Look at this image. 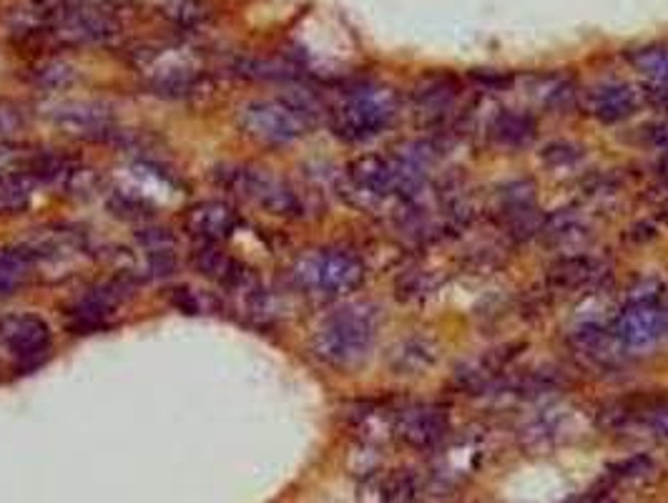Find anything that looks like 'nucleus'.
<instances>
[{
	"label": "nucleus",
	"mask_w": 668,
	"mask_h": 503,
	"mask_svg": "<svg viewBox=\"0 0 668 503\" xmlns=\"http://www.w3.org/2000/svg\"><path fill=\"white\" fill-rule=\"evenodd\" d=\"M650 468H654V461H650L648 456H631L623 458V461L611 466V473L619 476V479H641V476H646Z\"/></svg>",
	"instance_id": "bb28decb"
},
{
	"label": "nucleus",
	"mask_w": 668,
	"mask_h": 503,
	"mask_svg": "<svg viewBox=\"0 0 668 503\" xmlns=\"http://www.w3.org/2000/svg\"><path fill=\"white\" fill-rule=\"evenodd\" d=\"M50 33L68 46H106L118 38L121 25L99 5H71L56 15Z\"/></svg>",
	"instance_id": "423d86ee"
},
{
	"label": "nucleus",
	"mask_w": 668,
	"mask_h": 503,
	"mask_svg": "<svg viewBox=\"0 0 668 503\" xmlns=\"http://www.w3.org/2000/svg\"><path fill=\"white\" fill-rule=\"evenodd\" d=\"M219 185L229 192L249 199L251 204L262 206L264 212L284 220H297L305 216V199L282 177L269 175L267 169L257 167H231L219 171Z\"/></svg>",
	"instance_id": "39448f33"
},
{
	"label": "nucleus",
	"mask_w": 668,
	"mask_h": 503,
	"mask_svg": "<svg viewBox=\"0 0 668 503\" xmlns=\"http://www.w3.org/2000/svg\"><path fill=\"white\" fill-rule=\"evenodd\" d=\"M181 224L196 242H219L222 245L224 239H229L239 230L241 220L239 212L224 199H206V202L186 206Z\"/></svg>",
	"instance_id": "f8f14e48"
},
{
	"label": "nucleus",
	"mask_w": 668,
	"mask_h": 503,
	"mask_svg": "<svg viewBox=\"0 0 668 503\" xmlns=\"http://www.w3.org/2000/svg\"><path fill=\"white\" fill-rule=\"evenodd\" d=\"M420 493V481L412 471L393 473L382 483V501L385 503H412Z\"/></svg>",
	"instance_id": "4be33fe9"
},
{
	"label": "nucleus",
	"mask_w": 668,
	"mask_h": 503,
	"mask_svg": "<svg viewBox=\"0 0 668 503\" xmlns=\"http://www.w3.org/2000/svg\"><path fill=\"white\" fill-rule=\"evenodd\" d=\"M38 185L19 167L0 175V220L19 216L31 206V194Z\"/></svg>",
	"instance_id": "dca6fc26"
},
{
	"label": "nucleus",
	"mask_w": 668,
	"mask_h": 503,
	"mask_svg": "<svg viewBox=\"0 0 668 503\" xmlns=\"http://www.w3.org/2000/svg\"><path fill=\"white\" fill-rule=\"evenodd\" d=\"M292 277L302 292L317 298H342L364 282V265L347 249H315L297 257Z\"/></svg>",
	"instance_id": "7ed1b4c3"
},
{
	"label": "nucleus",
	"mask_w": 668,
	"mask_h": 503,
	"mask_svg": "<svg viewBox=\"0 0 668 503\" xmlns=\"http://www.w3.org/2000/svg\"><path fill=\"white\" fill-rule=\"evenodd\" d=\"M432 360H435V353L430 350V345L410 340V343H403V348L397 350L395 370L407 376V370H420L424 366H432Z\"/></svg>",
	"instance_id": "b1692460"
},
{
	"label": "nucleus",
	"mask_w": 668,
	"mask_h": 503,
	"mask_svg": "<svg viewBox=\"0 0 668 503\" xmlns=\"http://www.w3.org/2000/svg\"><path fill=\"white\" fill-rule=\"evenodd\" d=\"M234 74L247 76V78H259V81H286V78H294L297 71H294V66L284 64V60L276 58H237L234 60Z\"/></svg>",
	"instance_id": "aec40b11"
},
{
	"label": "nucleus",
	"mask_w": 668,
	"mask_h": 503,
	"mask_svg": "<svg viewBox=\"0 0 668 503\" xmlns=\"http://www.w3.org/2000/svg\"><path fill=\"white\" fill-rule=\"evenodd\" d=\"M163 13L177 25H184V29H194V25H202L210 19V11H206L202 0H167Z\"/></svg>",
	"instance_id": "5701e85b"
},
{
	"label": "nucleus",
	"mask_w": 668,
	"mask_h": 503,
	"mask_svg": "<svg viewBox=\"0 0 668 503\" xmlns=\"http://www.w3.org/2000/svg\"><path fill=\"white\" fill-rule=\"evenodd\" d=\"M586 111L603 124H619L638 111V93L629 83H598L586 93Z\"/></svg>",
	"instance_id": "ddd939ff"
},
{
	"label": "nucleus",
	"mask_w": 668,
	"mask_h": 503,
	"mask_svg": "<svg viewBox=\"0 0 668 503\" xmlns=\"http://www.w3.org/2000/svg\"><path fill=\"white\" fill-rule=\"evenodd\" d=\"M460 97V86L453 76H424L415 86L412 101L422 114H442V111L453 109L455 99Z\"/></svg>",
	"instance_id": "2eb2a0df"
},
{
	"label": "nucleus",
	"mask_w": 668,
	"mask_h": 503,
	"mask_svg": "<svg viewBox=\"0 0 668 503\" xmlns=\"http://www.w3.org/2000/svg\"><path fill=\"white\" fill-rule=\"evenodd\" d=\"M400 99L393 89L364 86L332 111V132L344 142H367L393 124Z\"/></svg>",
	"instance_id": "20e7f679"
},
{
	"label": "nucleus",
	"mask_w": 668,
	"mask_h": 503,
	"mask_svg": "<svg viewBox=\"0 0 668 503\" xmlns=\"http://www.w3.org/2000/svg\"><path fill=\"white\" fill-rule=\"evenodd\" d=\"M33 255L29 249H0V298L19 292L31 277Z\"/></svg>",
	"instance_id": "a211bd4d"
},
{
	"label": "nucleus",
	"mask_w": 668,
	"mask_h": 503,
	"mask_svg": "<svg viewBox=\"0 0 668 503\" xmlns=\"http://www.w3.org/2000/svg\"><path fill=\"white\" fill-rule=\"evenodd\" d=\"M315 103L309 99L280 97L249 101L239 111L237 126L251 142L284 146L305 138L315 128Z\"/></svg>",
	"instance_id": "f03ea898"
},
{
	"label": "nucleus",
	"mask_w": 668,
	"mask_h": 503,
	"mask_svg": "<svg viewBox=\"0 0 668 503\" xmlns=\"http://www.w3.org/2000/svg\"><path fill=\"white\" fill-rule=\"evenodd\" d=\"M33 3H38V5H41V3H46V0H33Z\"/></svg>",
	"instance_id": "c85d7f7f"
},
{
	"label": "nucleus",
	"mask_w": 668,
	"mask_h": 503,
	"mask_svg": "<svg viewBox=\"0 0 668 503\" xmlns=\"http://www.w3.org/2000/svg\"><path fill=\"white\" fill-rule=\"evenodd\" d=\"M375 315L364 305H350L329 315L312 337V353L335 370H352L375 345Z\"/></svg>",
	"instance_id": "f257e3e1"
},
{
	"label": "nucleus",
	"mask_w": 668,
	"mask_h": 503,
	"mask_svg": "<svg viewBox=\"0 0 668 503\" xmlns=\"http://www.w3.org/2000/svg\"><path fill=\"white\" fill-rule=\"evenodd\" d=\"M76 5H99L101 8V3H106V0H73Z\"/></svg>",
	"instance_id": "cd10ccee"
},
{
	"label": "nucleus",
	"mask_w": 668,
	"mask_h": 503,
	"mask_svg": "<svg viewBox=\"0 0 668 503\" xmlns=\"http://www.w3.org/2000/svg\"><path fill=\"white\" fill-rule=\"evenodd\" d=\"M448 431L450 415L440 405H410L395 418V436L415 450L435 448Z\"/></svg>",
	"instance_id": "9d476101"
},
{
	"label": "nucleus",
	"mask_w": 668,
	"mask_h": 503,
	"mask_svg": "<svg viewBox=\"0 0 668 503\" xmlns=\"http://www.w3.org/2000/svg\"><path fill=\"white\" fill-rule=\"evenodd\" d=\"M631 66L656 86H668V46H646L629 54Z\"/></svg>",
	"instance_id": "412c9836"
},
{
	"label": "nucleus",
	"mask_w": 668,
	"mask_h": 503,
	"mask_svg": "<svg viewBox=\"0 0 668 503\" xmlns=\"http://www.w3.org/2000/svg\"><path fill=\"white\" fill-rule=\"evenodd\" d=\"M114 315V294L109 290H95L86 294L83 300L76 302V308L68 310V320L71 327L78 333H93V329H103L111 323Z\"/></svg>",
	"instance_id": "4468645a"
},
{
	"label": "nucleus",
	"mask_w": 668,
	"mask_h": 503,
	"mask_svg": "<svg viewBox=\"0 0 668 503\" xmlns=\"http://www.w3.org/2000/svg\"><path fill=\"white\" fill-rule=\"evenodd\" d=\"M191 267H194L204 280L237 294L257 282V277L251 275V270H247L245 262L231 257L219 242H199L194 252H191Z\"/></svg>",
	"instance_id": "1a4fd4ad"
},
{
	"label": "nucleus",
	"mask_w": 668,
	"mask_h": 503,
	"mask_svg": "<svg viewBox=\"0 0 668 503\" xmlns=\"http://www.w3.org/2000/svg\"><path fill=\"white\" fill-rule=\"evenodd\" d=\"M50 119L64 134L86 138V142H109L118 136L116 119L99 103H64Z\"/></svg>",
	"instance_id": "9b49d317"
},
{
	"label": "nucleus",
	"mask_w": 668,
	"mask_h": 503,
	"mask_svg": "<svg viewBox=\"0 0 668 503\" xmlns=\"http://www.w3.org/2000/svg\"><path fill=\"white\" fill-rule=\"evenodd\" d=\"M29 126V114L13 101H0V138H11Z\"/></svg>",
	"instance_id": "a878e982"
},
{
	"label": "nucleus",
	"mask_w": 668,
	"mask_h": 503,
	"mask_svg": "<svg viewBox=\"0 0 668 503\" xmlns=\"http://www.w3.org/2000/svg\"><path fill=\"white\" fill-rule=\"evenodd\" d=\"M598 270L596 259L588 255H570L563 257L548 270V282L558 290H576L584 288L586 282L593 280Z\"/></svg>",
	"instance_id": "f3484780"
},
{
	"label": "nucleus",
	"mask_w": 668,
	"mask_h": 503,
	"mask_svg": "<svg viewBox=\"0 0 668 503\" xmlns=\"http://www.w3.org/2000/svg\"><path fill=\"white\" fill-rule=\"evenodd\" d=\"M490 134L502 146H523L535 136V121L520 111H502L490 124Z\"/></svg>",
	"instance_id": "6ab92c4d"
},
{
	"label": "nucleus",
	"mask_w": 668,
	"mask_h": 503,
	"mask_svg": "<svg viewBox=\"0 0 668 503\" xmlns=\"http://www.w3.org/2000/svg\"><path fill=\"white\" fill-rule=\"evenodd\" d=\"M33 81L43 86V89H66V86L73 81V68L66 66L64 60H46V64L36 66Z\"/></svg>",
	"instance_id": "393cba45"
},
{
	"label": "nucleus",
	"mask_w": 668,
	"mask_h": 503,
	"mask_svg": "<svg viewBox=\"0 0 668 503\" xmlns=\"http://www.w3.org/2000/svg\"><path fill=\"white\" fill-rule=\"evenodd\" d=\"M611 335L621 348H648L668 335V312L658 300H631L613 320Z\"/></svg>",
	"instance_id": "0eeeda50"
},
{
	"label": "nucleus",
	"mask_w": 668,
	"mask_h": 503,
	"mask_svg": "<svg viewBox=\"0 0 668 503\" xmlns=\"http://www.w3.org/2000/svg\"><path fill=\"white\" fill-rule=\"evenodd\" d=\"M0 345L23 366H36L50 350V327L31 312H13L0 317Z\"/></svg>",
	"instance_id": "6e6552de"
}]
</instances>
